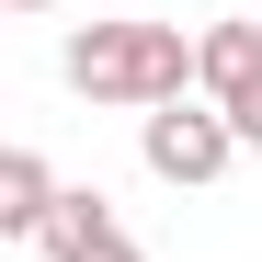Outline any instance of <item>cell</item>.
<instances>
[{
    "instance_id": "obj_1",
    "label": "cell",
    "mask_w": 262,
    "mask_h": 262,
    "mask_svg": "<svg viewBox=\"0 0 262 262\" xmlns=\"http://www.w3.org/2000/svg\"><path fill=\"white\" fill-rule=\"evenodd\" d=\"M57 69H69V92L125 103V114H160V103H183V80H205V57L171 23H80Z\"/></svg>"
},
{
    "instance_id": "obj_5",
    "label": "cell",
    "mask_w": 262,
    "mask_h": 262,
    "mask_svg": "<svg viewBox=\"0 0 262 262\" xmlns=\"http://www.w3.org/2000/svg\"><path fill=\"white\" fill-rule=\"evenodd\" d=\"M194 57H205V92H216V103H239L251 80H262V23H205V34H194Z\"/></svg>"
},
{
    "instance_id": "obj_3",
    "label": "cell",
    "mask_w": 262,
    "mask_h": 262,
    "mask_svg": "<svg viewBox=\"0 0 262 262\" xmlns=\"http://www.w3.org/2000/svg\"><path fill=\"white\" fill-rule=\"evenodd\" d=\"M46 262H148V251L114 228L103 194H57V216H46Z\"/></svg>"
},
{
    "instance_id": "obj_2",
    "label": "cell",
    "mask_w": 262,
    "mask_h": 262,
    "mask_svg": "<svg viewBox=\"0 0 262 262\" xmlns=\"http://www.w3.org/2000/svg\"><path fill=\"white\" fill-rule=\"evenodd\" d=\"M137 148H148L160 183H216L228 148H239V125H228V103H160V114L137 125Z\"/></svg>"
},
{
    "instance_id": "obj_4",
    "label": "cell",
    "mask_w": 262,
    "mask_h": 262,
    "mask_svg": "<svg viewBox=\"0 0 262 262\" xmlns=\"http://www.w3.org/2000/svg\"><path fill=\"white\" fill-rule=\"evenodd\" d=\"M46 216H57V171L34 148H0V228H12V239H46Z\"/></svg>"
},
{
    "instance_id": "obj_7",
    "label": "cell",
    "mask_w": 262,
    "mask_h": 262,
    "mask_svg": "<svg viewBox=\"0 0 262 262\" xmlns=\"http://www.w3.org/2000/svg\"><path fill=\"white\" fill-rule=\"evenodd\" d=\"M12 12H46V0H12Z\"/></svg>"
},
{
    "instance_id": "obj_6",
    "label": "cell",
    "mask_w": 262,
    "mask_h": 262,
    "mask_svg": "<svg viewBox=\"0 0 262 262\" xmlns=\"http://www.w3.org/2000/svg\"><path fill=\"white\" fill-rule=\"evenodd\" d=\"M228 125H239V148H262V80H251V92L228 103Z\"/></svg>"
},
{
    "instance_id": "obj_9",
    "label": "cell",
    "mask_w": 262,
    "mask_h": 262,
    "mask_svg": "<svg viewBox=\"0 0 262 262\" xmlns=\"http://www.w3.org/2000/svg\"><path fill=\"white\" fill-rule=\"evenodd\" d=\"M251 23H262V0H251Z\"/></svg>"
},
{
    "instance_id": "obj_8",
    "label": "cell",
    "mask_w": 262,
    "mask_h": 262,
    "mask_svg": "<svg viewBox=\"0 0 262 262\" xmlns=\"http://www.w3.org/2000/svg\"><path fill=\"white\" fill-rule=\"evenodd\" d=\"M114 12H137V0H114Z\"/></svg>"
}]
</instances>
